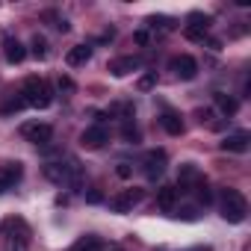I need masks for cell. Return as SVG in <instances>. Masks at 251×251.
Here are the masks:
<instances>
[{"label":"cell","instance_id":"277c9868","mask_svg":"<svg viewBox=\"0 0 251 251\" xmlns=\"http://www.w3.org/2000/svg\"><path fill=\"white\" fill-rule=\"evenodd\" d=\"M30 248V227L24 219L6 222V251H27Z\"/></svg>","mask_w":251,"mask_h":251},{"label":"cell","instance_id":"2e32d148","mask_svg":"<svg viewBox=\"0 0 251 251\" xmlns=\"http://www.w3.org/2000/svg\"><path fill=\"white\" fill-rule=\"evenodd\" d=\"M160 124H163V130H166L169 136H180V133H183V118H180L177 112H172V109H163Z\"/></svg>","mask_w":251,"mask_h":251},{"label":"cell","instance_id":"d4e9b609","mask_svg":"<svg viewBox=\"0 0 251 251\" xmlns=\"http://www.w3.org/2000/svg\"><path fill=\"white\" fill-rule=\"evenodd\" d=\"M195 195H198V204H201V207H210V204H213V189H210L207 180H201V183L195 186Z\"/></svg>","mask_w":251,"mask_h":251},{"label":"cell","instance_id":"4316f807","mask_svg":"<svg viewBox=\"0 0 251 251\" xmlns=\"http://www.w3.org/2000/svg\"><path fill=\"white\" fill-rule=\"evenodd\" d=\"M154 83H157V71H148V74H145V77H142V80H139V89H142V92H145V89H151V86H154Z\"/></svg>","mask_w":251,"mask_h":251},{"label":"cell","instance_id":"ba28073f","mask_svg":"<svg viewBox=\"0 0 251 251\" xmlns=\"http://www.w3.org/2000/svg\"><path fill=\"white\" fill-rule=\"evenodd\" d=\"M142 198H145V189H124V192H118V195H112L109 198V210H115V213H130L136 204H142Z\"/></svg>","mask_w":251,"mask_h":251},{"label":"cell","instance_id":"83f0119b","mask_svg":"<svg viewBox=\"0 0 251 251\" xmlns=\"http://www.w3.org/2000/svg\"><path fill=\"white\" fill-rule=\"evenodd\" d=\"M133 39H136V45H142V48H145V45H151V33H148V30H139Z\"/></svg>","mask_w":251,"mask_h":251},{"label":"cell","instance_id":"44dd1931","mask_svg":"<svg viewBox=\"0 0 251 251\" xmlns=\"http://www.w3.org/2000/svg\"><path fill=\"white\" fill-rule=\"evenodd\" d=\"M145 27L148 30H160V33H172L175 30V18H166V15H151V18H145Z\"/></svg>","mask_w":251,"mask_h":251},{"label":"cell","instance_id":"9c48e42d","mask_svg":"<svg viewBox=\"0 0 251 251\" xmlns=\"http://www.w3.org/2000/svg\"><path fill=\"white\" fill-rule=\"evenodd\" d=\"M109 142V130H106V124H92V127H86L80 133V145L89 148V151H98Z\"/></svg>","mask_w":251,"mask_h":251},{"label":"cell","instance_id":"1f68e13d","mask_svg":"<svg viewBox=\"0 0 251 251\" xmlns=\"http://www.w3.org/2000/svg\"><path fill=\"white\" fill-rule=\"evenodd\" d=\"M189 251H213L210 245H195V248H189Z\"/></svg>","mask_w":251,"mask_h":251},{"label":"cell","instance_id":"ffe728a7","mask_svg":"<svg viewBox=\"0 0 251 251\" xmlns=\"http://www.w3.org/2000/svg\"><path fill=\"white\" fill-rule=\"evenodd\" d=\"M121 139L127 142V145H139L142 133H139L136 124H133V118H124V121H121Z\"/></svg>","mask_w":251,"mask_h":251},{"label":"cell","instance_id":"8fae6325","mask_svg":"<svg viewBox=\"0 0 251 251\" xmlns=\"http://www.w3.org/2000/svg\"><path fill=\"white\" fill-rule=\"evenodd\" d=\"M169 71H175L177 80H195L198 77V62L189 56V53H180L169 62Z\"/></svg>","mask_w":251,"mask_h":251},{"label":"cell","instance_id":"ac0fdd59","mask_svg":"<svg viewBox=\"0 0 251 251\" xmlns=\"http://www.w3.org/2000/svg\"><path fill=\"white\" fill-rule=\"evenodd\" d=\"M175 201H177V189H175V186H160V189H157V207H160V210L172 213V210H175Z\"/></svg>","mask_w":251,"mask_h":251},{"label":"cell","instance_id":"4dcf8cb0","mask_svg":"<svg viewBox=\"0 0 251 251\" xmlns=\"http://www.w3.org/2000/svg\"><path fill=\"white\" fill-rule=\"evenodd\" d=\"M86 201H89V204H100V201H103V195H100L98 189H92V192H86Z\"/></svg>","mask_w":251,"mask_h":251},{"label":"cell","instance_id":"4fadbf2b","mask_svg":"<svg viewBox=\"0 0 251 251\" xmlns=\"http://www.w3.org/2000/svg\"><path fill=\"white\" fill-rule=\"evenodd\" d=\"M139 68H142V59L139 56H118V59L109 62V74L112 77H127V74H133Z\"/></svg>","mask_w":251,"mask_h":251},{"label":"cell","instance_id":"f1b7e54d","mask_svg":"<svg viewBox=\"0 0 251 251\" xmlns=\"http://www.w3.org/2000/svg\"><path fill=\"white\" fill-rule=\"evenodd\" d=\"M59 92H65V95H71V92H74V83H71L68 77H59Z\"/></svg>","mask_w":251,"mask_h":251},{"label":"cell","instance_id":"9a60e30c","mask_svg":"<svg viewBox=\"0 0 251 251\" xmlns=\"http://www.w3.org/2000/svg\"><path fill=\"white\" fill-rule=\"evenodd\" d=\"M3 59H6L9 65H18V62L27 59V48H24L18 39H3Z\"/></svg>","mask_w":251,"mask_h":251},{"label":"cell","instance_id":"5b68a950","mask_svg":"<svg viewBox=\"0 0 251 251\" xmlns=\"http://www.w3.org/2000/svg\"><path fill=\"white\" fill-rule=\"evenodd\" d=\"M21 136L27 142H33L36 148H48L53 142V127L45 121H27V124H21Z\"/></svg>","mask_w":251,"mask_h":251},{"label":"cell","instance_id":"603a6c76","mask_svg":"<svg viewBox=\"0 0 251 251\" xmlns=\"http://www.w3.org/2000/svg\"><path fill=\"white\" fill-rule=\"evenodd\" d=\"M30 53H33L36 59H48V53H50V50H48V39L36 33V36H33V42H30Z\"/></svg>","mask_w":251,"mask_h":251},{"label":"cell","instance_id":"30bf717a","mask_svg":"<svg viewBox=\"0 0 251 251\" xmlns=\"http://www.w3.org/2000/svg\"><path fill=\"white\" fill-rule=\"evenodd\" d=\"M201 180H207L204 175H201V169L198 166H192V163H186V166H180V175H177V195L180 192H195V186L201 183Z\"/></svg>","mask_w":251,"mask_h":251},{"label":"cell","instance_id":"5bb4252c","mask_svg":"<svg viewBox=\"0 0 251 251\" xmlns=\"http://www.w3.org/2000/svg\"><path fill=\"white\" fill-rule=\"evenodd\" d=\"M248 142H251V133L236 130V133H227V136H225L222 151H230V154H245V151H248Z\"/></svg>","mask_w":251,"mask_h":251},{"label":"cell","instance_id":"d6986e66","mask_svg":"<svg viewBox=\"0 0 251 251\" xmlns=\"http://www.w3.org/2000/svg\"><path fill=\"white\" fill-rule=\"evenodd\" d=\"M213 100H216V106H219L225 115H233V112L239 109V100H236L233 95H227V92H216V95H213Z\"/></svg>","mask_w":251,"mask_h":251},{"label":"cell","instance_id":"8992f818","mask_svg":"<svg viewBox=\"0 0 251 251\" xmlns=\"http://www.w3.org/2000/svg\"><path fill=\"white\" fill-rule=\"evenodd\" d=\"M210 24H213V18H210V15H204V12H189V15H186L183 36H186L189 42H204V39H207Z\"/></svg>","mask_w":251,"mask_h":251},{"label":"cell","instance_id":"7a4b0ae2","mask_svg":"<svg viewBox=\"0 0 251 251\" xmlns=\"http://www.w3.org/2000/svg\"><path fill=\"white\" fill-rule=\"evenodd\" d=\"M18 95H21L24 106H33V109H48L53 103V86L45 77H27Z\"/></svg>","mask_w":251,"mask_h":251},{"label":"cell","instance_id":"f546056e","mask_svg":"<svg viewBox=\"0 0 251 251\" xmlns=\"http://www.w3.org/2000/svg\"><path fill=\"white\" fill-rule=\"evenodd\" d=\"M115 172H118V177H130V175H133L130 163H118V169H115Z\"/></svg>","mask_w":251,"mask_h":251},{"label":"cell","instance_id":"3957f363","mask_svg":"<svg viewBox=\"0 0 251 251\" xmlns=\"http://www.w3.org/2000/svg\"><path fill=\"white\" fill-rule=\"evenodd\" d=\"M219 213H222L225 222L242 225V222L248 219V201H245V195H242L239 189H233V186L222 189V192H219Z\"/></svg>","mask_w":251,"mask_h":251},{"label":"cell","instance_id":"7c38bea8","mask_svg":"<svg viewBox=\"0 0 251 251\" xmlns=\"http://www.w3.org/2000/svg\"><path fill=\"white\" fill-rule=\"evenodd\" d=\"M24 177V166L21 163H3L0 166V195L15 189V183Z\"/></svg>","mask_w":251,"mask_h":251},{"label":"cell","instance_id":"e0dca14e","mask_svg":"<svg viewBox=\"0 0 251 251\" xmlns=\"http://www.w3.org/2000/svg\"><path fill=\"white\" fill-rule=\"evenodd\" d=\"M92 45H74L68 53H65V62L71 65V68H77V65H86L89 59H92Z\"/></svg>","mask_w":251,"mask_h":251},{"label":"cell","instance_id":"52a82bcc","mask_svg":"<svg viewBox=\"0 0 251 251\" xmlns=\"http://www.w3.org/2000/svg\"><path fill=\"white\" fill-rule=\"evenodd\" d=\"M166 166H169V154H166L163 148H151V151L142 157V172H145V177H148V180L163 177Z\"/></svg>","mask_w":251,"mask_h":251},{"label":"cell","instance_id":"7402d4cb","mask_svg":"<svg viewBox=\"0 0 251 251\" xmlns=\"http://www.w3.org/2000/svg\"><path fill=\"white\" fill-rule=\"evenodd\" d=\"M71 251H103V242L100 236H80Z\"/></svg>","mask_w":251,"mask_h":251},{"label":"cell","instance_id":"484cf974","mask_svg":"<svg viewBox=\"0 0 251 251\" xmlns=\"http://www.w3.org/2000/svg\"><path fill=\"white\" fill-rule=\"evenodd\" d=\"M18 109H24V100H21V95H12L3 106H0V112L3 115H9V112H18Z\"/></svg>","mask_w":251,"mask_h":251},{"label":"cell","instance_id":"6da1fadb","mask_svg":"<svg viewBox=\"0 0 251 251\" xmlns=\"http://www.w3.org/2000/svg\"><path fill=\"white\" fill-rule=\"evenodd\" d=\"M42 175L50 183H56V186L80 189V183H83V163L77 157H56V160H48L42 166Z\"/></svg>","mask_w":251,"mask_h":251},{"label":"cell","instance_id":"cb8c5ba5","mask_svg":"<svg viewBox=\"0 0 251 251\" xmlns=\"http://www.w3.org/2000/svg\"><path fill=\"white\" fill-rule=\"evenodd\" d=\"M45 21H50V27H53V30H59V33H68V30H71L68 18H65V15H59V12H53V9H50V12H45Z\"/></svg>","mask_w":251,"mask_h":251}]
</instances>
